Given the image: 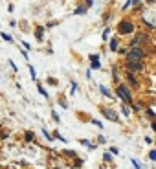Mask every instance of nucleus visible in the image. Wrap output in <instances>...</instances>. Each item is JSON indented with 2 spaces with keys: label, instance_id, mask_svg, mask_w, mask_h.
Listing matches in <instances>:
<instances>
[{
  "label": "nucleus",
  "instance_id": "5",
  "mask_svg": "<svg viewBox=\"0 0 156 169\" xmlns=\"http://www.w3.org/2000/svg\"><path fill=\"white\" fill-rule=\"evenodd\" d=\"M129 70H131V72H138V70H141V63H134V61H131V63H129Z\"/></svg>",
  "mask_w": 156,
  "mask_h": 169
},
{
  "label": "nucleus",
  "instance_id": "4",
  "mask_svg": "<svg viewBox=\"0 0 156 169\" xmlns=\"http://www.w3.org/2000/svg\"><path fill=\"white\" fill-rule=\"evenodd\" d=\"M103 114H105L108 120H112V121H116L117 120V116L114 114V110H110V108H103Z\"/></svg>",
  "mask_w": 156,
  "mask_h": 169
},
{
  "label": "nucleus",
  "instance_id": "7",
  "mask_svg": "<svg viewBox=\"0 0 156 169\" xmlns=\"http://www.w3.org/2000/svg\"><path fill=\"white\" fill-rule=\"evenodd\" d=\"M26 140L31 142V140H33V132H26Z\"/></svg>",
  "mask_w": 156,
  "mask_h": 169
},
{
  "label": "nucleus",
  "instance_id": "8",
  "mask_svg": "<svg viewBox=\"0 0 156 169\" xmlns=\"http://www.w3.org/2000/svg\"><path fill=\"white\" fill-rule=\"evenodd\" d=\"M2 39H4V41H7V42H11V37H9L7 33H2Z\"/></svg>",
  "mask_w": 156,
  "mask_h": 169
},
{
  "label": "nucleus",
  "instance_id": "1",
  "mask_svg": "<svg viewBox=\"0 0 156 169\" xmlns=\"http://www.w3.org/2000/svg\"><path fill=\"white\" fill-rule=\"evenodd\" d=\"M141 59H143V50H140V48H132L131 53H129V61L141 63Z\"/></svg>",
  "mask_w": 156,
  "mask_h": 169
},
{
  "label": "nucleus",
  "instance_id": "11",
  "mask_svg": "<svg viewBox=\"0 0 156 169\" xmlns=\"http://www.w3.org/2000/svg\"><path fill=\"white\" fill-rule=\"evenodd\" d=\"M92 123H94V125H98V127H103V123H101V121H98V120H94Z\"/></svg>",
  "mask_w": 156,
  "mask_h": 169
},
{
  "label": "nucleus",
  "instance_id": "2",
  "mask_svg": "<svg viewBox=\"0 0 156 169\" xmlns=\"http://www.w3.org/2000/svg\"><path fill=\"white\" fill-rule=\"evenodd\" d=\"M117 96H119V98H121L123 101H127V103H129V101L132 99V98H131V92H129V90H127L125 86H119V88H117Z\"/></svg>",
  "mask_w": 156,
  "mask_h": 169
},
{
  "label": "nucleus",
  "instance_id": "10",
  "mask_svg": "<svg viewBox=\"0 0 156 169\" xmlns=\"http://www.w3.org/2000/svg\"><path fill=\"white\" fill-rule=\"evenodd\" d=\"M85 11H86L85 7H77V9H76V13H77V15H79V13H85Z\"/></svg>",
  "mask_w": 156,
  "mask_h": 169
},
{
  "label": "nucleus",
  "instance_id": "9",
  "mask_svg": "<svg viewBox=\"0 0 156 169\" xmlns=\"http://www.w3.org/2000/svg\"><path fill=\"white\" fill-rule=\"evenodd\" d=\"M149 158H151V160H156V151H151V154H149Z\"/></svg>",
  "mask_w": 156,
  "mask_h": 169
},
{
  "label": "nucleus",
  "instance_id": "3",
  "mask_svg": "<svg viewBox=\"0 0 156 169\" xmlns=\"http://www.w3.org/2000/svg\"><path fill=\"white\" fill-rule=\"evenodd\" d=\"M132 31V24L127 21H123L121 24H119V33H131Z\"/></svg>",
  "mask_w": 156,
  "mask_h": 169
},
{
  "label": "nucleus",
  "instance_id": "6",
  "mask_svg": "<svg viewBox=\"0 0 156 169\" xmlns=\"http://www.w3.org/2000/svg\"><path fill=\"white\" fill-rule=\"evenodd\" d=\"M110 50H117V41H116V39H112V41H110Z\"/></svg>",
  "mask_w": 156,
  "mask_h": 169
}]
</instances>
